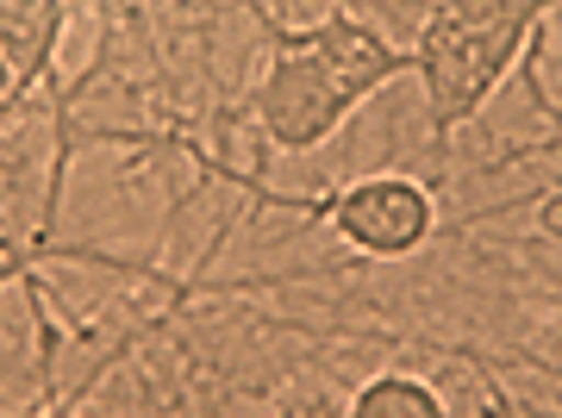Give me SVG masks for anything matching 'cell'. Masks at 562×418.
<instances>
[{"label": "cell", "instance_id": "obj_4", "mask_svg": "<svg viewBox=\"0 0 562 418\" xmlns=\"http://www.w3.org/2000/svg\"><path fill=\"white\" fill-rule=\"evenodd\" d=\"M69 20H76L69 0H0V63L13 69V106H25L32 88L50 81Z\"/></svg>", "mask_w": 562, "mask_h": 418}, {"label": "cell", "instance_id": "obj_6", "mask_svg": "<svg viewBox=\"0 0 562 418\" xmlns=\"http://www.w3.org/2000/svg\"><path fill=\"white\" fill-rule=\"evenodd\" d=\"M125 350H132V338H120V343H113V350H106V362H120ZM106 362H94V369H88V381H81L76 394H69V406H63V413H50V418H69V413H76V406H81V394H88V387L101 381V369H106Z\"/></svg>", "mask_w": 562, "mask_h": 418}, {"label": "cell", "instance_id": "obj_2", "mask_svg": "<svg viewBox=\"0 0 562 418\" xmlns=\"http://www.w3.org/2000/svg\"><path fill=\"white\" fill-rule=\"evenodd\" d=\"M557 20L531 0H443L425 7L419 44L406 50L413 76L425 81V125H431V157H450V138L482 113V100L513 76L519 50Z\"/></svg>", "mask_w": 562, "mask_h": 418}, {"label": "cell", "instance_id": "obj_1", "mask_svg": "<svg viewBox=\"0 0 562 418\" xmlns=\"http://www.w3.org/2000/svg\"><path fill=\"white\" fill-rule=\"evenodd\" d=\"M257 20L269 32V44H276V57H269L262 81L250 88V113H257L262 138L276 150H294V157L325 144L375 88H387L394 76L413 69L406 50H394L350 7L301 13V25L281 20L276 7H262Z\"/></svg>", "mask_w": 562, "mask_h": 418}, {"label": "cell", "instance_id": "obj_3", "mask_svg": "<svg viewBox=\"0 0 562 418\" xmlns=\"http://www.w3.org/2000/svg\"><path fill=\"white\" fill-rule=\"evenodd\" d=\"M319 219L357 257L401 262V257H419L425 244H431V231H438V200L413 176H362L350 188H338L331 200H319Z\"/></svg>", "mask_w": 562, "mask_h": 418}, {"label": "cell", "instance_id": "obj_7", "mask_svg": "<svg viewBox=\"0 0 562 418\" xmlns=\"http://www.w3.org/2000/svg\"><path fill=\"white\" fill-rule=\"evenodd\" d=\"M13 113H20V106H13V69L0 63V120H13Z\"/></svg>", "mask_w": 562, "mask_h": 418}, {"label": "cell", "instance_id": "obj_5", "mask_svg": "<svg viewBox=\"0 0 562 418\" xmlns=\"http://www.w3.org/2000/svg\"><path fill=\"white\" fill-rule=\"evenodd\" d=\"M344 418H450L443 394L413 369H382L344 399Z\"/></svg>", "mask_w": 562, "mask_h": 418}]
</instances>
